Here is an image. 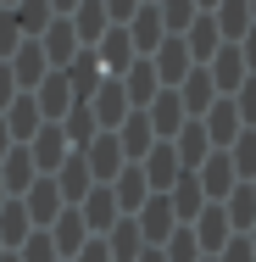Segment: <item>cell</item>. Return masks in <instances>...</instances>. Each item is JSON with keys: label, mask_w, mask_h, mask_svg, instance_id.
Segmentation results:
<instances>
[{"label": "cell", "mask_w": 256, "mask_h": 262, "mask_svg": "<svg viewBox=\"0 0 256 262\" xmlns=\"http://www.w3.org/2000/svg\"><path fill=\"white\" fill-rule=\"evenodd\" d=\"M206 73H212V84H217V95H234L251 73H245V61H240V45H217V56L206 61Z\"/></svg>", "instance_id": "7a4b0ae2"}, {"label": "cell", "mask_w": 256, "mask_h": 262, "mask_svg": "<svg viewBox=\"0 0 256 262\" xmlns=\"http://www.w3.org/2000/svg\"><path fill=\"white\" fill-rule=\"evenodd\" d=\"M245 240H251V251H256V229H251V234H245Z\"/></svg>", "instance_id": "9c48e42d"}, {"label": "cell", "mask_w": 256, "mask_h": 262, "mask_svg": "<svg viewBox=\"0 0 256 262\" xmlns=\"http://www.w3.org/2000/svg\"><path fill=\"white\" fill-rule=\"evenodd\" d=\"M228 162H234V179L240 184L256 179V128H240V140L228 145Z\"/></svg>", "instance_id": "3957f363"}, {"label": "cell", "mask_w": 256, "mask_h": 262, "mask_svg": "<svg viewBox=\"0 0 256 262\" xmlns=\"http://www.w3.org/2000/svg\"><path fill=\"white\" fill-rule=\"evenodd\" d=\"M251 190H256V179H251Z\"/></svg>", "instance_id": "7c38bea8"}, {"label": "cell", "mask_w": 256, "mask_h": 262, "mask_svg": "<svg viewBox=\"0 0 256 262\" xmlns=\"http://www.w3.org/2000/svg\"><path fill=\"white\" fill-rule=\"evenodd\" d=\"M51 251H56V246H51V234H34V240H28V262H56Z\"/></svg>", "instance_id": "ba28073f"}, {"label": "cell", "mask_w": 256, "mask_h": 262, "mask_svg": "<svg viewBox=\"0 0 256 262\" xmlns=\"http://www.w3.org/2000/svg\"><path fill=\"white\" fill-rule=\"evenodd\" d=\"M195 179H201V195H206V201H228V190L240 184V179H234V162H228V151H212V157L195 167Z\"/></svg>", "instance_id": "6da1fadb"}, {"label": "cell", "mask_w": 256, "mask_h": 262, "mask_svg": "<svg viewBox=\"0 0 256 262\" xmlns=\"http://www.w3.org/2000/svg\"><path fill=\"white\" fill-rule=\"evenodd\" d=\"M228 101H234V112H240V123H245V128H256V73L234 90V95H228Z\"/></svg>", "instance_id": "5b68a950"}, {"label": "cell", "mask_w": 256, "mask_h": 262, "mask_svg": "<svg viewBox=\"0 0 256 262\" xmlns=\"http://www.w3.org/2000/svg\"><path fill=\"white\" fill-rule=\"evenodd\" d=\"M201 262H217V257H201Z\"/></svg>", "instance_id": "8fae6325"}, {"label": "cell", "mask_w": 256, "mask_h": 262, "mask_svg": "<svg viewBox=\"0 0 256 262\" xmlns=\"http://www.w3.org/2000/svg\"><path fill=\"white\" fill-rule=\"evenodd\" d=\"M245 6H251V17H256V0H245Z\"/></svg>", "instance_id": "30bf717a"}, {"label": "cell", "mask_w": 256, "mask_h": 262, "mask_svg": "<svg viewBox=\"0 0 256 262\" xmlns=\"http://www.w3.org/2000/svg\"><path fill=\"white\" fill-rule=\"evenodd\" d=\"M34 162H39V167H61V162H67L61 128H39V134H34Z\"/></svg>", "instance_id": "277c9868"}, {"label": "cell", "mask_w": 256, "mask_h": 262, "mask_svg": "<svg viewBox=\"0 0 256 262\" xmlns=\"http://www.w3.org/2000/svg\"><path fill=\"white\" fill-rule=\"evenodd\" d=\"M240 61H245V73H256V23L240 34Z\"/></svg>", "instance_id": "52a82bcc"}, {"label": "cell", "mask_w": 256, "mask_h": 262, "mask_svg": "<svg viewBox=\"0 0 256 262\" xmlns=\"http://www.w3.org/2000/svg\"><path fill=\"white\" fill-rule=\"evenodd\" d=\"M217 262H256V251H251V240H245V234H234V240L217 251Z\"/></svg>", "instance_id": "8992f818"}]
</instances>
